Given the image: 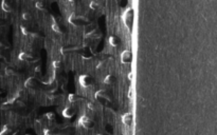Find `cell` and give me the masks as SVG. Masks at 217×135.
Wrapping results in <instances>:
<instances>
[{"label":"cell","mask_w":217,"mask_h":135,"mask_svg":"<svg viewBox=\"0 0 217 135\" xmlns=\"http://www.w3.org/2000/svg\"><path fill=\"white\" fill-rule=\"evenodd\" d=\"M6 64V57H4V56H2V55H0V66H1V64Z\"/></svg>","instance_id":"obj_28"},{"label":"cell","mask_w":217,"mask_h":135,"mask_svg":"<svg viewBox=\"0 0 217 135\" xmlns=\"http://www.w3.org/2000/svg\"><path fill=\"white\" fill-rule=\"evenodd\" d=\"M25 88L28 89H38L39 85H40V83H39V79L36 77H30L25 80Z\"/></svg>","instance_id":"obj_8"},{"label":"cell","mask_w":217,"mask_h":135,"mask_svg":"<svg viewBox=\"0 0 217 135\" xmlns=\"http://www.w3.org/2000/svg\"><path fill=\"white\" fill-rule=\"evenodd\" d=\"M21 17H23V20H25V21H31L32 18H33V17H32V14L29 13V12H25V13H23Z\"/></svg>","instance_id":"obj_23"},{"label":"cell","mask_w":217,"mask_h":135,"mask_svg":"<svg viewBox=\"0 0 217 135\" xmlns=\"http://www.w3.org/2000/svg\"><path fill=\"white\" fill-rule=\"evenodd\" d=\"M75 113H76V110L74 107H67L63 111V116L65 118H71L75 115Z\"/></svg>","instance_id":"obj_11"},{"label":"cell","mask_w":217,"mask_h":135,"mask_svg":"<svg viewBox=\"0 0 217 135\" xmlns=\"http://www.w3.org/2000/svg\"><path fill=\"white\" fill-rule=\"evenodd\" d=\"M80 54L83 58L85 59H92L94 57V54H93V51L91 50V48L89 45H83V47L80 49Z\"/></svg>","instance_id":"obj_7"},{"label":"cell","mask_w":217,"mask_h":135,"mask_svg":"<svg viewBox=\"0 0 217 135\" xmlns=\"http://www.w3.org/2000/svg\"><path fill=\"white\" fill-rule=\"evenodd\" d=\"M132 118H134V116H132V114L130 113H126L125 115L122 116V121L123 124L125 125V126H131V124H132Z\"/></svg>","instance_id":"obj_13"},{"label":"cell","mask_w":217,"mask_h":135,"mask_svg":"<svg viewBox=\"0 0 217 135\" xmlns=\"http://www.w3.org/2000/svg\"><path fill=\"white\" fill-rule=\"evenodd\" d=\"M81 48L80 47H66V48H61V53L63 55H68V54H72V53H75L80 51Z\"/></svg>","instance_id":"obj_12"},{"label":"cell","mask_w":217,"mask_h":135,"mask_svg":"<svg viewBox=\"0 0 217 135\" xmlns=\"http://www.w3.org/2000/svg\"><path fill=\"white\" fill-rule=\"evenodd\" d=\"M45 117L48 119V120L50 121V122H53V121L56 119V115L55 113H53V112H49V113L45 114Z\"/></svg>","instance_id":"obj_20"},{"label":"cell","mask_w":217,"mask_h":135,"mask_svg":"<svg viewBox=\"0 0 217 135\" xmlns=\"http://www.w3.org/2000/svg\"><path fill=\"white\" fill-rule=\"evenodd\" d=\"M78 81H80V85H81L83 88H89V87H92V85H93L94 79H93V77L90 76V75L85 74V75L80 76Z\"/></svg>","instance_id":"obj_5"},{"label":"cell","mask_w":217,"mask_h":135,"mask_svg":"<svg viewBox=\"0 0 217 135\" xmlns=\"http://www.w3.org/2000/svg\"><path fill=\"white\" fill-rule=\"evenodd\" d=\"M97 135H103V134H97Z\"/></svg>","instance_id":"obj_31"},{"label":"cell","mask_w":217,"mask_h":135,"mask_svg":"<svg viewBox=\"0 0 217 135\" xmlns=\"http://www.w3.org/2000/svg\"><path fill=\"white\" fill-rule=\"evenodd\" d=\"M109 43H110V45H112V47H119L121 43V39L119 38L118 36L112 35V36H110V38H109Z\"/></svg>","instance_id":"obj_15"},{"label":"cell","mask_w":217,"mask_h":135,"mask_svg":"<svg viewBox=\"0 0 217 135\" xmlns=\"http://www.w3.org/2000/svg\"><path fill=\"white\" fill-rule=\"evenodd\" d=\"M116 81H117V78L114 77L113 75H107L105 77V79H104V83H105V85H113Z\"/></svg>","instance_id":"obj_17"},{"label":"cell","mask_w":217,"mask_h":135,"mask_svg":"<svg viewBox=\"0 0 217 135\" xmlns=\"http://www.w3.org/2000/svg\"><path fill=\"white\" fill-rule=\"evenodd\" d=\"M95 99L100 102L101 105L105 106V107H109L111 106L112 99L111 96L108 94V92H106L105 90H100L95 93Z\"/></svg>","instance_id":"obj_2"},{"label":"cell","mask_w":217,"mask_h":135,"mask_svg":"<svg viewBox=\"0 0 217 135\" xmlns=\"http://www.w3.org/2000/svg\"><path fill=\"white\" fill-rule=\"evenodd\" d=\"M18 58H19V60L27 61V62H36V61H38V58L37 57H35V56L30 54V53H25V52L20 53Z\"/></svg>","instance_id":"obj_9"},{"label":"cell","mask_w":217,"mask_h":135,"mask_svg":"<svg viewBox=\"0 0 217 135\" xmlns=\"http://www.w3.org/2000/svg\"><path fill=\"white\" fill-rule=\"evenodd\" d=\"M4 72H6V76H13V75H15V71L12 68H6Z\"/></svg>","instance_id":"obj_26"},{"label":"cell","mask_w":217,"mask_h":135,"mask_svg":"<svg viewBox=\"0 0 217 135\" xmlns=\"http://www.w3.org/2000/svg\"><path fill=\"white\" fill-rule=\"evenodd\" d=\"M36 8L39 11H46V2L45 1H38V2H36Z\"/></svg>","instance_id":"obj_24"},{"label":"cell","mask_w":217,"mask_h":135,"mask_svg":"<svg viewBox=\"0 0 217 135\" xmlns=\"http://www.w3.org/2000/svg\"><path fill=\"white\" fill-rule=\"evenodd\" d=\"M25 135H31V134H25Z\"/></svg>","instance_id":"obj_32"},{"label":"cell","mask_w":217,"mask_h":135,"mask_svg":"<svg viewBox=\"0 0 217 135\" xmlns=\"http://www.w3.org/2000/svg\"><path fill=\"white\" fill-rule=\"evenodd\" d=\"M68 21H69L70 24L75 25V27H81V25H84V27H85V25L89 24V23H90L89 19H88L87 17L78 16V15H75L74 13L70 15Z\"/></svg>","instance_id":"obj_3"},{"label":"cell","mask_w":217,"mask_h":135,"mask_svg":"<svg viewBox=\"0 0 217 135\" xmlns=\"http://www.w3.org/2000/svg\"><path fill=\"white\" fill-rule=\"evenodd\" d=\"M1 8H2V10L6 12V13H11V12L13 11V6H12V4L8 2V1H6V0L1 2Z\"/></svg>","instance_id":"obj_16"},{"label":"cell","mask_w":217,"mask_h":135,"mask_svg":"<svg viewBox=\"0 0 217 135\" xmlns=\"http://www.w3.org/2000/svg\"><path fill=\"white\" fill-rule=\"evenodd\" d=\"M121 61L123 64H130L132 61V54L130 51H124L121 55Z\"/></svg>","instance_id":"obj_10"},{"label":"cell","mask_w":217,"mask_h":135,"mask_svg":"<svg viewBox=\"0 0 217 135\" xmlns=\"http://www.w3.org/2000/svg\"><path fill=\"white\" fill-rule=\"evenodd\" d=\"M68 99H69L70 102H80V101H84L85 98H83V97L78 95V94H70L69 96H68Z\"/></svg>","instance_id":"obj_14"},{"label":"cell","mask_w":217,"mask_h":135,"mask_svg":"<svg viewBox=\"0 0 217 135\" xmlns=\"http://www.w3.org/2000/svg\"><path fill=\"white\" fill-rule=\"evenodd\" d=\"M74 132V129L71 127H54L48 128L45 130V135H71Z\"/></svg>","instance_id":"obj_1"},{"label":"cell","mask_w":217,"mask_h":135,"mask_svg":"<svg viewBox=\"0 0 217 135\" xmlns=\"http://www.w3.org/2000/svg\"><path fill=\"white\" fill-rule=\"evenodd\" d=\"M88 108L90 110H95V105L93 102H88Z\"/></svg>","instance_id":"obj_29"},{"label":"cell","mask_w":217,"mask_h":135,"mask_svg":"<svg viewBox=\"0 0 217 135\" xmlns=\"http://www.w3.org/2000/svg\"><path fill=\"white\" fill-rule=\"evenodd\" d=\"M0 135H13V131L11 128H8V126L2 129V131L0 132Z\"/></svg>","instance_id":"obj_22"},{"label":"cell","mask_w":217,"mask_h":135,"mask_svg":"<svg viewBox=\"0 0 217 135\" xmlns=\"http://www.w3.org/2000/svg\"><path fill=\"white\" fill-rule=\"evenodd\" d=\"M106 64H107V60H103V61H101V62H99V64H97V69H103L104 66H106Z\"/></svg>","instance_id":"obj_27"},{"label":"cell","mask_w":217,"mask_h":135,"mask_svg":"<svg viewBox=\"0 0 217 135\" xmlns=\"http://www.w3.org/2000/svg\"><path fill=\"white\" fill-rule=\"evenodd\" d=\"M123 20L125 22L128 31H131V25L134 23V10L132 8H129L125 12V14L123 16Z\"/></svg>","instance_id":"obj_4"},{"label":"cell","mask_w":217,"mask_h":135,"mask_svg":"<svg viewBox=\"0 0 217 135\" xmlns=\"http://www.w3.org/2000/svg\"><path fill=\"white\" fill-rule=\"evenodd\" d=\"M101 4L99 1H91L89 4V8H92V10H97V8H100Z\"/></svg>","instance_id":"obj_25"},{"label":"cell","mask_w":217,"mask_h":135,"mask_svg":"<svg viewBox=\"0 0 217 135\" xmlns=\"http://www.w3.org/2000/svg\"><path fill=\"white\" fill-rule=\"evenodd\" d=\"M52 30L54 31V32H56L57 34H61L63 32H64V30L61 29V25L57 24V23H53V24H52Z\"/></svg>","instance_id":"obj_21"},{"label":"cell","mask_w":217,"mask_h":135,"mask_svg":"<svg viewBox=\"0 0 217 135\" xmlns=\"http://www.w3.org/2000/svg\"><path fill=\"white\" fill-rule=\"evenodd\" d=\"M128 78H129V79H132V74H131V73H129V75H128Z\"/></svg>","instance_id":"obj_30"},{"label":"cell","mask_w":217,"mask_h":135,"mask_svg":"<svg viewBox=\"0 0 217 135\" xmlns=\"http://www.w3.org/2000/svg\"><path fill=\"white\" fill-rule=\"evenodd\" d=\"M53 66H54V70H55V73H58L63 70V62L61 60H55L53 62Z\"/></svg>","instance_id":"obj_19"},{"label":"cell","mask_w":217,"mask_h":135,"mask_svg":"<svg viewBox=\"0 0 217 135\" xmlns=\"http://www.w3.org/2000/svg\"><path fill=\"white\" fill-rule=\"evenodd\" d=\"M78 124L81 125L83 128H85V129H92V128L94 127V121L86 115L82 116L81 118H80V120H78Z\"/></svg>","instance_id":"obj_6"},{"label":"cell","mask_w":217,"mask_h":135,"mask_svg":"<svg viewBox=\"0 0 217 135\" xmlns=\"http://www.w3.org/2000/svg\"><path fill=\"white\" fill-rule=\"evenodd\" d=\"M20 30H21V33L25 36L32 35V34L34 33L33 30H32L30 27H27V25H21V27H20Z\"/></svg>","instance_id":"obj_18"}]
</instances>
